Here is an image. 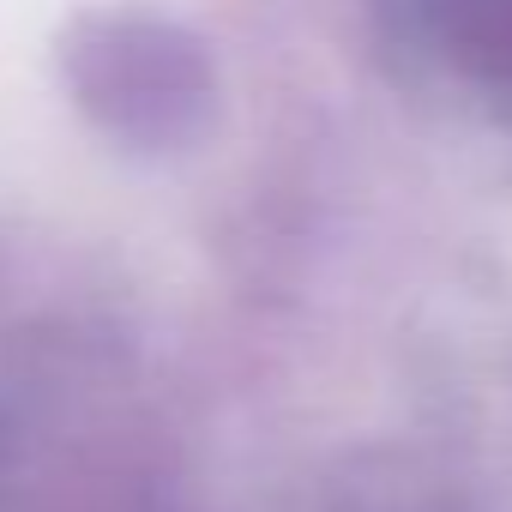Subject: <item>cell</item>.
<instances>
[{"label": "cell", "instance_id": "1", "mask_svg": "<svg viewBox=\"0 0 512 512\" xmlns=\"http://www.w3.org/2000/svg\"><path fill=\"white\" fill-rule=\"evenodd\" d=\"M398 37L434 67L512 91V0H392Z\"/></svg>", "mask_w": 512, "mask_h": 512}]
</instances>
